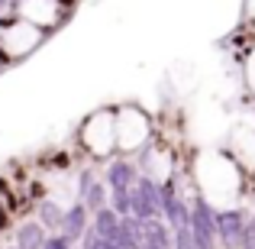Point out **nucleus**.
<instances>
[{"label": "nucleus", "mask_w": 255, "mask_h": 249, "mask_svg": "<svg viewBox=\"0 0 255 249\" xmlns=\"http://www.w3.org/2000/svg\"><path fill=\"white\" fill-rule=\"evenodd\" d=\"M197 172V185L213 204H230L239 194V168L233 159L220 156V152H207L194 165Z\"/></svg>", "instance_id": "1"}, {"label": "nucleus", "mask_w": 255, "mask_h": 249, "mask_svg": "<svg viewBox=\"0 0 255 249\" xmlns=\"http://www.w3.org/2000/svg\"><path fill=\"white\" fill-rule=\"evenodd\" d=\"M81 143L87 146V152H94V156H107V152L117 146V117L107 113V110L94 113V117L84 123V130H81Z\"/></svg>", "instance_id": "2"}, {"label": "nucleus", "mask_w": 255, "mask_h": 249, "mask_svg": "<svg viewBox=\"0 0 255 249\" xmlns=\"http://www.w3.org/2000/svg\"><path fill=\"white\" fill-rule=\"evenodd\" d=\"M149 117L136 107H123L117 113V146L120 149H139L149 139Z\"/></svg>", "instance_id": "3"}, {"label": "nucleus", "mask_w": 255, "mask_h": 249, "mask_svg": "<svg viewBox=\"0 0 255 249\" xmlns=\"http://www.w3.org/2000/svg\"><path fill=\"white\" fill-rule=\"evenodd\" d=\"M230 149L246 168L255 172V113H243L230 130Z\"/></svg>", "instance_id": "4"}, {"label": "nucleus", "mask_w": 255, "mask_h": 249, "mask_svg": "<svg viewBox=\"0 0 255 249\" xmlns=\"http://www.w3.org/2000/svg\"><path fill=\"white\" fill-rule=\"evenodd\" d=\"M39 39H42V32L36 29L32 23H13L3 29V36H0V42H3V52L6 55H26V52H32L39 45Z\"/></svg>", "instance_id": "5"}, {"label": "nucleus", "mask_w": 255, "mask_h": 249, "mask_svg": "<svg viewBox=\"0 0 255 249\" xmlns=\"http://www.w3.org/2000/svg\"><path fill=\"white\" fill-rule=\"evenodd\" d=\"M19 13H23L26 23H32L36 29H45V26H55L62 19V3L58 0H23L19 3Z\"/></svg>", "instance_id": "6"}, {"label": "nucleus", "mask_w": 255, "mask_h": 249, "mask_svg": "<svg viewBox=\"0 0 255 249\" xmlns=\"http://www.w3.org/2000/svg\"><path fill=\"white\" fill-rule=\"evenodd\" d=\"M246 81H249V87L255 91V52L249 55V62H246Z\"/></svg>", "instance_id": "7"}, {"label": "nucleus", "mask_w": 255, "mask_h": 249, "mask_svg": "<svg viewBox=\"0 0 255 249\" xmlns=\"http://www.w3.org/2000/svg\"><path fill=\"white\" fill-rule=\"evenodd\" d=\"M249 13H252V16H255V0H249Z\"/></svg>", "instance_id": "8"}]
</instances>
